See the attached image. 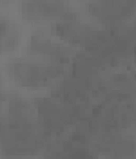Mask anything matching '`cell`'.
Here are the masks:
<instances>
[{
  "label": "cell",
  "instance_id": "cell-2",
  "mask_svg": "<svg viewBox=\"0 0 136 159\" xmlns=\"http://www.w3.org/2000/svg\"><path fill=\"white\" fill-rule=\"evenodd\" d=\"M53 139L42 129L35 101L9 94L2 114V156L4 159H27L46 152Z\"/></svg>",
  "mask_w": 136,
  "mask_h": 159
},
{
  "label": "cell",
  "instance_id": "cell-4",
  "mask_svg": "<svg viewBox=\"0 0 136 159\" xmlns=\"http://www.w3.org/2000/svg\"><path fill=\"white\" fill-rule=\"evenodd\" d=\"M22 16L31 22H71L78 15L71 9L67 0H20Z\"/></svg>",
  "mask_w": 136,
  "mask_h": 159
},
{
  "label": "cell",
  "instance_id": "cell-3",
  "mask_svg": "<svg viewBox=\"0 0 136 159\" xmlns=\"http://www.w3.org/2000/svg\"><path fill=\"white\" fill-rule=\"evenodd\" d=\"M71 65L56 63V61H26V60H15L9 63V74L18 85L26 89L40 90L49 85H56L60 80L67 74Z\"/></svg>",
  "mask_w": 136,
  "mask_h": 159
},
{
  "label": "cell",
  "instance_id": "cell-5",
  "mask_svg": "<svg viewBox=\"0 0 136 159\" xmlns=\"http://www.w3.org/2000/svg\"><path fill=\"white\" fill-rule=\"evenodd\" d=\"M93 20L104 27H114L133 20L136 15V0H95L87 6Z\"/></svg>",
  "mask_w": 136,
  "mask_h": 159
},
{
  "label": "cell",
  "instance_id": "cell-6",
  "mask_svg": "<svg viewBox=\"0 0 136 159\" xmlns=\"http://www.w3.org/2000/svg\"><path fill=\"white\" fill-rule=\"evenodd\" d=\"M18 43V29L7 20H2V51L9 52Z\"/></svg>",
  "mask_w": 136,
  "mask_h": 159
},
{
  "label": "cell",
  "instance_id": "cell-1",
  "mask_svg": "<svg viewBox=\"0 0 136 159\" xmlns=\"http://www.w3.org/2000/svg\"><path fill=\"white\" fill-rule=\"evenodd\" d=\"M42 159H136V136L129 129L104 130L80 123L53 139Z\"/></svg>",
  "mask_w": 136,
  "mask_h": 159
}]
</instances>
